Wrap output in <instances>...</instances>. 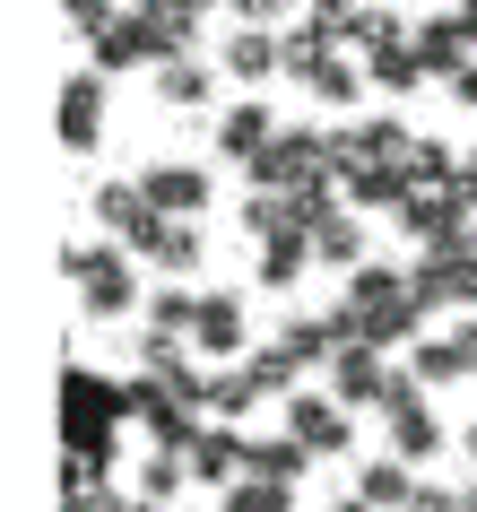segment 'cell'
<instances>
[{
	"label": "cell",
	"instance_id": "6da1fadb",
	"mask_svg": "<svg viewBox=\"0 0 477 512\" xmlns=\"http://www.w3.org/2000/svg\"><path fill=\"white\" fill-rule=\"evenodd\" d=\"M122 426H131V400H122V374H96V365H61V452L87 460H122Z\"/></svg>",
	"mask_w": 477,
	"mask_h": 512
},
{
	"label": "cell",
	"instance_id": "7a4b0ae2",
	"mask_svg": "<svg viewBox=\"0 0 477 512\" xmlns=\"http://www.w3.org/2000/svg\"><path fill=\"white\" fill-rule=\"evenodd\" d=\"M139 252L131 243H61V278H79V304H87V322H131V313H148V278L131 270Z\"/></svg>",
	"mask_w": 477,
	"mask_h": 512
},
{
	"label": "cell",
	"instance_id": "3957f363",
	"mask_svg": "<svg viewBox=\"0 0 477 512\" xmlns=\"http://www.w3.org/2000/svg\"><path fill=\"white\" fill-rule=\"evenodd\" d=\"M243 174H252V191H339L330 131H313V122H278V139H269Z\"/></svg>",
	"mask_w": 477,
	"mask_h": 512
},
{
	"label": "cell",
	"instance_id": "277c9868",
	"mask_svg": "<svg viewBox=\"0 0 477 512\" xmlns=\"http://www.w3.org/2000/svg\"><path fill=\"white\" fill-rule=\"evenodd\" d=\"M382 426H391V452L408 460V469H425V460L443 452L451 434H443V417L425 408V382L408 374V365H391V391H382Z\"/></svg>",
	"mask_w": 477,
	"mask_h": 512
},
{
	"label": "cell",
	"instance_id": "5b68a950",
	"mask_svg": "<svg viewBox=\"0 0 477 512\" xmlns=\"http://www.w3.org/2000/svg\"><path fill=\"white\" fill-rule=\"evenodd\" d=\"M278 426H287L295 443H313V460L356 452V408H347L339 391H287V400H278Z\"/></svg>",
	"mask_w": 477,
	"mask_h": 512
},
{
	"label": "cell",
	"instance_id": "8992f818",
	"mask_svg": "<svg viewBox=\"0 0 477 512\" xmlns=\"http://www.w3.org/2000/svg\"><path fill=\"white\" fill-rule=\"evenodd\" d=\"M105 105H113V79L96 70V61L61 79V113H53L61 157H96V148H105Z\"/></svg>",
	"mask_w": 477,
	"mask_h": 512
},
{
	"label": "cell",
	"instance_id": "52a82bcc",
	"mask_svg": "<svg viewBox=\"0 0 477 512\" xmlns=\"http://www.w3.org/2000/svg\"><path fill=\"white\" fill-rule=\"evenodd\" d=\"M191 348L209 356V365H243V356L261 348V339H252V304H243V287H200V322H191Z\"/></svg>",
	"mask_w": 477,
	"mask_h": 512
},
{
	"label": "cell",
	"instance_id": "ba28073f",
	"mask_svg": "<svg viewBox=\"0 0 477 512\" xmlns=\"http://www.w3.org/2000/svg\"><path fill=\"white\" fill-rule=\"evenodd\" d=\"M87 209H96V226H105L113 243H131V252H148V243H157V226H165V209L139 191V174L96 183V191H87Z\"/></svg>",
	"mask_w": 477,
	"mask_h": 512
},
{
	"label": "cell",
	"instance_id": "9c48e42d",
	"mask_svg": "<svg viewBox=\"0 0 477 512\" xmlns=\"http://www.w3.org/2000/svg\"><path fill=\"white\" fill-rule=\"evenodd\" d=\"M408 122L399 113H365V122H347L339 113V131H330V157H339V174H356V165H391V157H408Z\"/></svg>",
	"mask_w": 477,
	"mask_h": 512
},
{
	"label": "cell",
	"instance_id": "30bf717a",
	"mask_svg": "<svg viewBox=\"0 0 477 512\" xmlns=\"http://www.w3.org/2000/svg\"><path fill=\"white\" fill-rule=\"evenodd\" d=\"M330 391H339L347 408H382V391H391V348L347 339V348L330 356Z\"/></svg>",
	"mask_w": 477,
	"mask_h": 512
},
{
	"label": "cell",
	"instance_id": "8fae6325",
	"mask_svg": "<svg viewBox=\"0 0 477 512\" xmlns=\"http://www.w3.org/2000/svg\"><path fill=\"white\" fill-rule=\"evenodd\" d=\"M217 61H226V79H235V87H269V79H287V27H235Z\"/></svg>",
	"mask_w": 477,
	"mask_h": 512
},
{
	"label": "cell",
	"instance_id": "7c38bea8",
	"mask_svg": "<svg viewBox=\"0 0 477 512\" xmlns=\"http://www.w3.org/2000/svg\"><path fill=\"white\" fill-rule=\"evenodd\" d=\"M87 61H96L105 79H113V70H157L165 53H157V27H148V9H122V18H113L96 44H87Z\"/></svg>",
	"mask_w": 477,
	"mask_h": 512
},
{
	"label": "cell",
	"instance_id": "4fadbf2b",
	"mask_svg": "<svg viewBox=\"0 0 477 512\" xmlns=\"http://www.w3.org/2000/svg\"><path fill=\"white\" fill-rule=\"evenodd\" d=\"M139 191H148V200H157L165 217H200V209H217V183H209V165H183V157L148 165V174H139Z\"/></svg>",
	"mask_w": 477,
	"mask_h": 512
},
{
	"label": "cell",
	"instance_id": "5bb4252c",
	"mask_svg": "<svg viewBox=\"0 0 477 512\" xmlns=\"http://www.w3.org/2000/svg\"><path fill=\"white\" fill-rule=\"evenodd\" d=\"M269 139H278V113H269V96H261V87H252L243 105H226V113H217V157H226V165H252V157L269 148Z\"/></svg>",
	"mask_w": 477,
	"mask_h": 512
},
{
	"label": "cell",
	"instance_id": "9a60e30c",
	"mask_svg": "<svg viewBox=\"0 0 477 512\" xmlns=\"http://www.w3.org/2000/svg\"><path fill=\"white\" fill-rule=\"evenodd\" d=\"M217 70L226 61H209V53H174V61H157V96L174 113H217Z\"/></svg>",
	"mask_w": 477,
	"mask_h": 512
},
{
	"label": "cell",
	"instance_id": "2e32d148",
	"mask_svg": "<svg viewBox=\"0 0 477 512\" xmlns=\"http://www.w3.org/2000/svg\"><path fill=\"white\" fill-rule=\"evenodd\" d=\"M191 469H200V486H235L243 469H252V434L226 426V417H209L200 443H191Z\"/></svg>",
	"mask_w": 477,
	"mask_h": 512
},
{
	"label": "cell",
	"instance_id": "e0dca14e",
	"mask_svg": "<svg viewBox=\"0 0 477 512\" xmlns=\"http://www.w3.org/2000/svg\"><path fill=\"white\" fill-rule=\"evenodd\" d=\"M313 261H321V270H339V278L373 261V252H365V226H356V209H347V191L321 209V226H313Z\"/></svg>",
	"mask_w": 477,
	"mask_h": 512
},
{
	"label": "cell",
	"instance_id": "ac0fdd59",
	"mask_svg": "<svg viewBox=\"0 0 477 512\" xmlns=\"http://www.w3.org/2000/svg\"><path fill=\"white\" fill-rule=\"evenodd\" d=\"M417 61L451 87V79H460V70L477 61V44L460 35V18H451V9H425V18H417Z\"/></svg>",
	"mask_w": 477,
	"mask_h": 512
},
{
	"label": "cell",
	"instance_id": "d6986e66",
	"mask_svg": "<svg viewBox=\"0 0 477 512\" xmlns=\"http://www.w3.org/2000/svg\"><path fill=\"white\" fill-rule=\"evenodd\" d=\"M157 278H200V261H209V235H200V217H165L157 243L139 252Z\"/></svg>",
	"mask_w": 477,
	"mask_h": 512
},
{
	"label": "cell",
	"instance_id": "ffe728a7",
	"mask_svg": "<svg viewBox=\"0 0 477 512\" xmlns=\"http://www.w3.org/2000/svg\"><path fill=\"white\" fill-rule=\"evenodd\" d=\"M304 270H321V261H313V235H269V243H252V278H261L269 296H287Z\"/></svg>",
	"mask_w": 477,
	"mask_h": 512
},
{
	"label": "cell",
	"instance_id": "44dd1931",
	"mask_svg": "<svg viewBox=\"0 0 477 512\" xmlns=\"http://www.w3.org/2000/svg\"><path fill=\"white\" fill-rule=\"evenodd\" d=\"M113 469L105 460H87V452H61V512H113Z\"/></svg>",
	"mask_w": 477,
	"mask_h": 512
},
{
	"label": "cell",
	"instance_id": "7402d4cb",
	"mask_svg": "<svg viewBox=\"0 0 477 512\" xmlns=\"http://www.w3.org/2000/svg\"><path fill=\"white\" fill-rule=\"evenodd\" d=\"M339 191H347V209H399L408 200V157H391V165H356V174H339Z\"/></svg>",
	"mask_w": 477,
	"mask_h": 512
},
{
	"label": "cell",
	"instance_id": "603a6c76",
	"mask_svg": "<svg viewBox=\"0 0 477 512\" xmlns=\"http://www.w3.org/2000/svg\"><path fill=\"white\" fill-rule=\"evenodd\" d=\"M365 79L382 87V96H417V87L434 79V70L417 61V27L399 35V44H382V53H365Z\"/></svg>",
	"mask_w": 477,
	"mask_h": 512
},
{
	"label": "cell",
	"instance_id": "cb8c5ba5",
	"mask_svg": "<svg viewBox=\"0 0 477 512\" xmlns=\"http://www.w3.org/2000/svg\"><path fill=\"white\" fill-rule=\"evenodd\" d=\"M417 486H425V469H408L399 452L356 469V495H365V504H382V512H408V504H417Z\"/></svg>",
	"mask_w": 477,
	"mask_h": 512
},
{
	"label": "cell",
	"instance_id": "d4e9b609",
	"mask_svg": "<svg viewBox=\"0 0 477 512\" xmlns=\"http://www.w3.org/2000/svg\"><path fill=\"white\" fill-rule=\"evenodd\" d=\"M339 53H347V44H339V27H321L313 9H304V18L287 27V79H295V87L313 79V70H330Z\"/></svg>",
	"mask_w": 477,
	"mask_h": 512
},
{
	"label": "cell",
	"instance_id": "484cf974",
	"mask_svg": "<svg viewBox=\"0 0 477 512\" xmlns=\"http://www.w3.org/2000/svg\"><path fill=\"white\" fill-rule=\"evenodd\" d=\"M252 408H269L261 374H252V365H217V374H209V417H226V426H243Z\"/></svg>",
	"mask_w": 477,
	"mask_h": 512
},
{
	"label": "cell",
	"instance_id": "4316f807",
	"mask_svg": "<svg viewBox=\"0 0 477 512\" xmlns=\"http://www.w3.org/2000/svg\"><path fill=\"white\" fill-rule=\"evenodd\" d=\"M252 469H261V478H287V486H304V478L321 469V460H313V443H295V434L278 426V434H252Z\"/></svg>",
	"mask_w": 477,
	"mask_h": 512
},
{
	"label": "cell",
	"instance_id": "83f0119b",
	"mask_svg": "<svg viewBox=\"0 0 477 512\" xmlns=\"http://www.w3.org/2000/svg\"><path fill=\"white\" fill-rule=\"evenodd\" d=\"M139 495H148V504H174V495H183V486H200V469H191V452H165V443H148V460H139Z\"/></svg>",
	"mask_w": 477,
	"mask_h": 512
},
{
	"label": "cell",
	"instance_id": "f1b7e54d",
	"mask_svg": "<svg viewBox=\"0 0 477 512\" xmlns=\"http://www.w3.org/2000/svg\"><path fill=\"white\" fill-rule=\"evenodd\" d=\"M243 365L261 374V391H269V400H287V391H304V374H313V365H304V356H295L287 339H278V330H269V339H261L252 356H243Z\"/></svg>",
	"mask_w": 477,
	"mask_h": 512
},
{
	"label": "cell",
	"instance_id": "f546056e",
	"mask_svg": "<svg viewBox=\"0 0 477 512\" xmlns=\"http://www.w3.org/2000/svg\"><path fill=\"white\" fill-rule=\"evenodd\" d=\"M399 35H408V18H399L391 0H365V9H356V18L339 27V44L365 61V53H382V44H399Z\"/></svg>",
	"mask_w": 477,
	"mask_h": 512
},
{
	"label": "cell",
	"instance_id": "4dcf8cb0",
	"mask_svg": "<svg viewBox=\"0 0 477 512\" xmlns=\"http://www.w3.org/2000/svg\"><path fill=\"white\" fill-rule=\"evenodd\" d=\"M217 512H295V486H287V478H261V469H243L235 486H217Z\"/></svg>",
	"mask_w": 477,
	"mask_h": 512
},
{
	"label": "cell",
	"instance_id": "1f68e13d",
	"mask_svg": "<svg viewBox=\"0 0 477 512\" xmlns=\"http://www.w3.org/2000/svg\"><path fill=\"white\" fill-rule=\"evenodd\" d=\"M148 330H174V339H191V322H200V287L191 278H174V287H148V313H139Z\"/></svg>",
	"mask_w": 477,
	"mask_h": 512
},
{
	"label": "cell",
	"instance_id": "d6a6232c",
	"mask_svg": "<svg viewBox=\"0 0 477 512\" xmlns=\"http://www.w3.org/2000/svg\"><path fill=\"white\" fill-rule=\"evenodd\" d=\"M365 61H356V53H339V61H330V70H313V79H304V96H313V105H330V113H347V105H356V96H365Z\"/></svg>",
	"mask_w": 477,
	"mask_h": 512
},
{
	"label": "cell",
	"instance_id": "836d02e7",
	"mask_svg": "<svg viewBox=\"0 0 477 512\" xmlns=\"http://www.w3.org/2000/svg\"><path fill=\"white\" fill-rule=\"evenodd\" d=\"M408 183H417V191L460 183V157H451V139H434V131H417V139H408Z\"/></svg>",
	"mask_w": 477,
	"mask_h": 512
},
{
	"label": "cell",
	"instance_id": "e575fe53",
	"mask_svg": "<svg viewBox=\"0 0 477 512\" xmlns=\"http://www.w3.org/2000/svg\"><path fill=\"white\" fill-rule=\"evenodd\" d=\"M122 9H131V0H61V27H70V35H87V44H96V35H105L113 18H122Z\"/></svg>",
	"mask_w": 477,
	"mask_h": 512
},
{
	"label": "cell",
	"instance_id": "d590c367",
	"mask_svg": "<svg viewBox=\"0 0 477 512\" xmlns=\"http://www.w3.org/2000/svg\"><path fill=\"white\" fill-rule=\"evenodd\" d=\"M408 512H469V486H434V478H425Z\"/></svg>",
	"mask_w": 477,
	"mask_h": 512
},
{
	"label": "cell",
	"instance_id": "8d00e7d4",
	"mask_svg": "<svg viewBox=\"0 0 477 512\" xmlns=\"http://www.w3.org/2000/svg\"><path fill=\"white\" fill-rule=\"evenodd\" d=\"M226 9H235L243 27H278V18H287L295 0H226Z\"/></svg>",
	"mask_w": 477,
	"mask_h": 512
},
{
	"label": "cell",
	"instance_id": "74e56055",
	"mask_svg": "<svg viewBox=\"0 0 477 512\" xmlns=\"http://www.w3.org/2000/svg\"><path fill=\"white\" fill-rule=\"evenodd\" d=\"M304 9H313L321 27H347V18H356V9H365V0H304Z\"/></svg>",
	"mask_w": 477,
	"mask_h": 512
},
{
	"label": "cell",
	"instance_id": "f35d334b",
	"mask_svg": "<svg viewBox=\"0 0 477 512\" xmlns=\"http://www.w3.org/2000/svg\"><path fill=\"white\" fill-rule=\"evenodd\" d=\"M451 105H460V113H477V61L460 70V79H451Z\"/></svg>",
	"mask_w": 477,
	"mask_h": 512
},
{
	"label": "cell",
	"instance_id": "ab89813d",
	"mask_svg": "<svg viewBox=\"0 0 477 512\" xmlns=\"http://www.w3.org/2000/svg\"><path fill=\"white\" fill-rule=\"evenodd\" d=\"M451 18H460V35L477 44V0H451Z\"/></svg>",
	"mask_w": 477,
	"mask_h": 512
},
{
	"label": "cell",
	"instance_id": "60d3db41",
	"mask_svg": "<svg viewBox=\"0 0 477 512\" xmlns=\"http://www.w3.org/2000/svg\"><path fill=\"white\" fill-rule=\"evenodd\" d=\"M330 512H382V504H365V495H339V504H330Z\"/></svg>",
	"mask_w": 477,
	"mask_h": 512
},
{
	"label": "cell",
	"instance_id": "b9f144b4",
	"mask_svg": "<svg viewBox=\"0 0 477 512\" xmlns=\"http://www.w3.org/2000/svg\"><path fill=\"white\" fill-rule=\"evenodd\" d=\"M460 452H469V469H477V417H469V426H460Z\"/></svg>",
	"mask_w": 477,
	"mask_h": 512
},
{
	"label": "cell",
	"instance_id": "7bdbcfd3",
	"mask_svg": "<svg viewBox=\"0 0 477 512\" xmlns=\"http://www.w3.org/2000/svg\"><path fill=\"white\" fill-rule=\"evenodd\" d=\"M460 183H469V191H477V148H469V157H460Z\"/></svg>",
	"mask_w": 477,
	"mask_h": 512
},
{
	"label": "cell",
	"instance_id": "ee69618b",
	"mask_svg": "<svg viewBox=\"0 0 477 512\" xmlns=\"http://www.w3.org/2000/svg\"><path fill=\"white\" fill-rule=\"evenodd\" d=\"M460 304H469V313H477V270H469V296H460Z\"/></svg>",
	"mask_w": 477,
	"mask_h": 512
},
{
	"label": "cell",
	"instance_id": "f6af8a7d",
	"mask_svg": "<svg viewBox=\"0 0 477 512\" xmlns=\"http://www.w3.org/2000/svg\"><path fill=\"white\" fill-rule=\"evenodd\" d=\"M191 9H200V18H209V9H226V0H191Z\"/></svg>",
	"mask_w": 477,
	"mask_h": 512
},
{
	"label": "cell",
	"instance_id": "bcb514c9",
	"mask_svg": "<svg viewBox=\"0 0 477 512\" xmlns=\"http://www.w3.org/2000/svg\"><path fill=\"white\" fill-rule=\"evenodd\" d=\"M469 512H477V478H469Z\"/></svg>",
	"mask_w": 477,
	"mask_h": 512
}]
</instances>
